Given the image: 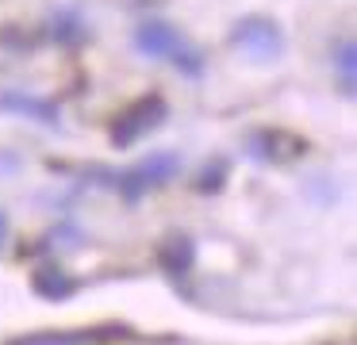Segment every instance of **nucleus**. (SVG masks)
Here are the masks:
<instances>
[{
    "instance_id": "nucleus-1",
    "label": "nucleus",
    "mask_w": 357,
    "mask_h": 345,
    "mask_svg": "<svg viewBox=\"0 0 357 345\" xmlns=\"http://www.w3.org/2000/svg\"><path fill=\"white\" fill-rule=\"evenodd\" d=\"M135 46H139L146 58H169L173 66H177L181 73H188V77H196L204 69L200 54L177 35V27H169V23H162V20L142 23V27L135 31Z\"/></svg>"
},
{
    "instance_id": "nucleus-2",
    "label": "nucleus",
    "mask_w": 357,
    "mask_h": 345,
    "mask_svg": "<svg viewBox=\"0 0 357 345\" xmlns=\"http://www.w3.org/2000/svg\"><path fill=\"white\" fill-rule=\"evenodd\" d=\"M177 169H181V161H177V153H150L146 161H139L135 169H127V173H119V181H116V188H119V196L127 199V204H139L146 192H154V188H165V184L177 176Z\"/></svg>"
},
{
    "instance_id": "nucleus-3",
    "label": "nucleus",
    "mask_w": 357,
    "mask_h": 345,
    "mask_svg": "<svg viewBox=\"0 0 357 345\" xmlns=\"http://www.w3.org/2000/svg\"><path fill=\"white\" fill-rule=\"evenodd\" d=\"M165 115H169V107H165L162 96H142V100H135V104L127 107V112H119L116 123H112V146H119V150L135 146L142 135H150V130L162 127Z\"/></svg>"
},
{
    "instance_id": "nucleus-4",
    "label": "nucleus",
    "mask_w": 357,
    "mask_h": 345,
    "mask_svg": "<svg viewBox=\"0 0 357 345\" xmlns=\"http://www.w3.org/2000/svg\"><path fill=\"white\" fill-rule=\"evenodd\" d=\"M231 43L242 46V50L257 61H273V58L284 54V35H280V27L273 20H265V15H246V20H238L231 31Z\"/></svg>"
},
{
    "instance_id": "nucleus-5",
    "label": "nucleus",
    "mask_w": 357,
    "mask_h": 345,
    "mask_svg": "<svg viewBox=\"0 0 357 345\" xmlns=\"http://www.w3.org/2000/svg\"><path fill=\"white\" fill-rule=\"evenodd\" d=\"M300 153H307V142L288 135V130H257V135H250V158L257 161L280 165V161H292Z\"/></svg>"
},
{
    "instance_id": "nucleus-6",
    "label": "nucleus",
    "mask_w": 357,
    "mask_h": 345,
    "mask_svg": "<svg viewBox=\"0 0 357 345\" xmlns=\"http://www.w3.org/2000/svg\"><path fill=\"white\" fill-rule=\"evenodd\" d=\"M31 291L39 299H50V303H62V299H70L73 291H77V280H73L70 273H66L62 265H39L31 273Z\"/></svg>"
},
{
    "instance_id": "nucleus-7",
    "label": "nucleus",
    "mask_w": 357,
    "mask_h": 345,
    "mask_svg": "<svg viewBox=\"0 0 357 345\" xmlns=\"http://www.w3.org/2000/svg\"><path fill=\"white\" fill-rule=\"evenodd\" d=\"M158 265L165 268L169 276H188L196 265V242L188 234H173L162 242V250H158Z\"/></svg>"
},
{
    "instance_id": "nucleus-8",
    "label": "nucleus",
    "mask_w": 357,
    "mask_h": 345,
    "mask_svg": "<svg viewBox=\"0 0 357 345\" xmlns=\"http://www.w3.org/2000/svg\"><path fill=\"white\" fill-rule=\"evenodd\" d=\"M112 337H127V330H62V334H35V337H20L16 345H100Z\"/></svg>"
},
{
    "instance_id": "nucleus-9",
    "label": "nucleus",
    "mask_w": 357,
    "mask_h": 345,
    "mask_svg": "<svg viewBox=\"0 0 357 345\" xmlns=\"http://www.w3.org/2000/svg\"><path fill=\"white\" fill-rule=\"evenodd\" d=\"M0 112L31 115V119L47 123V127H58V104L39 100V96H24V92H4V96H0Z\"/></svg>"
},
{
    "instance_id": "nucleus-10",
    "label": "nucleus",
    "mask_w": 357,
    "mask_h": 345,
    "mask_svg": "<svg viewBox=\"0 0 357 345\" xmlns=\"http://www.w3.org/2000/svg\"><path fill=\"white\" fill-rule=\"evenodd\" d=\"M334 73H338L342 96H354V89H357V46L349 43V38L338 46V54H334Z\"/></svg>"
},
{
    "instance_id": "nucleus-11",
    "label": "nucleus",
    "mask_w": 357,
    "mask_h": 345,
    "mask_svg": "<svg viewBox=\"0 0 357 345\" xmlns=\"http://www.w3.org/2000/svg\"><path fill=\"white\" fill-rule=\"evenodd\" d=\"M223 173H227V161H215V169H204V173H200V181H196V188H200V192H219V188H223Z\"/></svg>"
},
{
    "instance_id": "nucleus-12",
    "label": "nucleus",
    "mask_w": 357,
    "mask_h": 345,
    "mask_svg": "<svg viewBox=\"0 0 357 345\" xmlns=\"http://www.w3.org/2000/svg\"><path fill=\"white\" fill-rule=\"evenodd\" d=\"M54 38H62V43H81L85 38V27H81V20H73V15H62L54 27Z\"/></svg>"
},
{
    "instance_id": "nucleus-13",
    "label": "nucleus",
    "mask_w": 357,
    "mask_h": 345,
    "mask_svg": "<svg viewBox=\"0 0 357 345\" xmlns=\"http://www.w3.org/2000/svg\"><path fill=\"white\" fill-rule=\"evenodd\" d=\"M12 234V222H8V211H0V250H4V242H8Z\"/></svg>"
}]
</instances>
